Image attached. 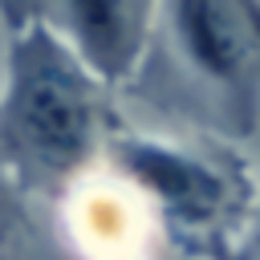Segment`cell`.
Wrapping results in <instances>:
<instances>
[{"label":"cell","mask_w":260,"mask_h":260,"mask_svg":"<svg viewBox=\"0 0 260 260\" xmlns=\"http://www.w3.org/2000/svg\"><path fill=\"white\" fill-rule=\"evenodd\" d=\"M0 171L16 199L65 203L122 126L114 93L89 77L37 4H0Z\"/></svg>","instance_id":"obj_1"},{"label":"cell","mask_w":260,"mask_h":260,"mask_svg":"<svg viewBox=\"0 0 260 260\" xmlns=\"http://www.w3.org/2000/svg\"><path fill=\"white\" fill-rule=\"evenodd\" d=\"M126 93L187 138L252 146L260 138V4H158L150 53Z\"/></svg>","instance_id":"obj_2"},{"label":"cell","mask_w":260,"mask_h":260,"mask_svg":"<svg viewBox=\"0 0 260 260\" xmlns=\"http://www.w3.org/2000/svg\"><path fill=\"white\" fill-rule=\"evenodd\" d=\"M102 162L150 211L175 252L240 260L256 203V167L244 150L187 134H142L122 122Z\"/></svg>","instance_id":"obj_3"},{"label":"cell","mask_w":260,"mask_h":260,"mask_svg":"<svg viewBox=\"0 0 260 260\" xmlns=\"http://www.w3.org/2000/svg\"><path fill=\"white\" fill-rule=\"evenodd\" d=\"M37 12L110 93L134 85L158 24V4L126 0H65L37 4Z\"/></svg>","instance_id":"obj_4"},{"label":"cell","mask_w":260,"mask_h":260,"mask_svg":"<svg viewBox=\"0 0 260 260\" xmlns=\"http://www.w3.org/2000/svg\"><path fill=\"white\" fill-rule=\"evenodd\" d=\"M24 223V203L16 199V191L8 187V179H4V171H0V248L12 240V232Z\"/></svg>","instance_id":"obj_5"},{"label":"cell","mask_w":260,"mask_h":260,"mask_svg":"<svg viewBox=\"0 0 260 260\" xmlns=\"http://www.w3.org/2000/svg\"><path fill=\"white\" fill-rule=\"evenodd\" d=\"M256 146V203H252V219H248V232H244V244H240V260H260V138L252 142Z\"/></svg>","instance_id":"obj_6"}]
</instances>
